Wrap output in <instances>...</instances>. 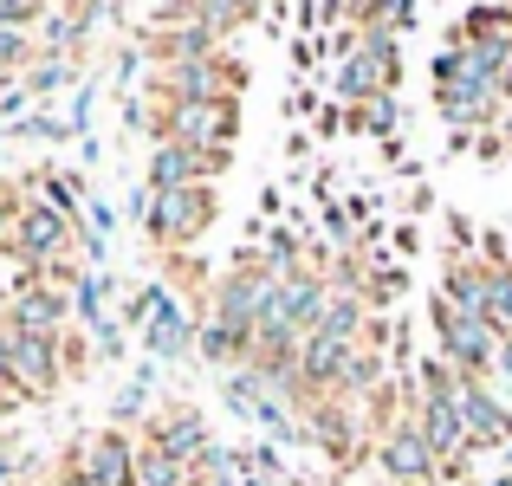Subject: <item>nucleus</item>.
Segmentation results:
<instances>
[{"mask_svg":"<svg viewBox=\"0 0 512 486\" xmlns=\"http://www.w3.org/2000/svg\"><path fill=\"white\" fill-rule=\"evenodd\" d=\"M78 227H85V221H65L52 201L33 195V201H20V221H13V234L0 240V253H7L26 279H52L59 266H72Z\"/></svg>","mask_w":512,"mask_h":486,"instance_id":"obj_1","label":"nucleus"},{"mask_svg":"<svg viewBox=\"0 0 512 486\" xmlns=\"http://www.w3.org/2000/svg\"><path fill=\"white\" fill-rule=\"evenodd\" d=\"M234 137H240V98H169L156 111V143L234 150Z\"/></svg>","mask_w":512,"mask_h":486,"instance_id":"obj_2","label":"nucleus"},{"mask_svg":"<svg viewBox=\"0 0 512 486\" xmlns=\"http://www.w3.org/2000/svg\"><path fill=\"white\" fill-rule=\"evenodd\" d=\"M150 195H156V188H150ZM214 221H221V188L195 182V188H169V195H156L150 214H143V234H150L163 253H182V247H195Z\"/></svg>","mask_w":512,"mask_h":486,"instance_id":"obj_3","label":"nucleus"},{"mask_svg":"<svg viewBox=\"0 0 512 486\" xmlns=\"http://www.w3.org/2000/svg\"><path fill=\"white\" fill-rule=\"evenodd\" d=\"M428 318H435V344H441V357H448L454 370H467V376H493V363H500V344H506V337L493 331V318L461 312V305H448L441 292L428 299Z\"/></svg>","mask_w":512,"mask_h":486,"instance_id":"obj_4","label":"nucleus"},{"mask_svg":"<svg viewBox=\"0 0 512 486\" xmlns=\"http://www.w3.org/2000/svg\"><path fill=\"white\" fill-rule=\"evenodd\" d=\"M0 331H7V357H13V383H20L26 402H46L59 396V383L72 376V357H65V337H39V331H20V324L0 318Z\"/></svg>","mask_w":512,"mask_h":486,"instance_id":"obj_5","label":"nucleus"},{"mask_svg":"<svg viewBox=\"0 0 512 486\" xmlns=\"http://www.w3.org/2000/svg\"><path fill=\"white\" fill-rule=\"evenodd\" d=\"M240 85H247V65L227 59V52L156 65V104H169V98H240Z\"/></svg>","mask_w":512,"mask_h":486,"instance_id":"obj_6","label":"nucleus"},{"mask_svg":"<svg viewBox=\"0 0 512 486\" xmlns=\"http://www.w3.org/2000/svg\"><path fill=\"white\" fill-rule=\"evenodd\" d=\"M376 467H383L396 486H435V480H441V461H435V448H428L415 409H402L396 422L376 435Z\"/></svg>","mask_w":512,"mask_h":486,"instance_id":"obj_7","label":"nucleus"},{"mask_svg":"<svg viewBox=\"0 0 512 486\" xmlns=\"http://www.w3.org/2000/svg\"><path fill=\"white\" fill-rule=\"evenodd\" d=\"M0 318L20 324V331H39V337H65L78 312H72V292L59 279H20L7 292V305H0Z\"/></svg>","mask_w":512,"mask_h":486,"instance_id":"obj_8","label":"nucleus"},{"mask_svg":"<svg viewBox=\"0 0 512 486\" xmlns=\"http://www.w3.org/2000/svg\"><path fill=\"white\" fill-rule=\"evenodd\" d=\"M143 428H150L143 441H156L163 454H175V461H182L195 480H201V467L214 461V435H208V422H201V409H188V402H169V409H156Z\"/></svg>","mask_w":512,"mask_h":486,"instance_id":"obj_9","label":"nucleus"},{"mask_svg":"<svg viewBox=\"0 0 512 486\" xmlns=\"http://www.w3.org/2000/svg\"><path fill=\"white\" fill-rule=\"evenodd\" d=\"M72 467L85 480H98V486H137V441L124 435V428H98V435H85L72 448Z\"/></svg>","mask_w":512,"mask_h":486,"instance_id":"obj_10","label":"nucleus"},{"mask_svg":"<svg viewBox=\"0 0 512 486\" xmlns=\"http://www.w3.org/2000/svg\"><path fill=\"white\" fill-rule=\"evenodd\" d=\"M234 150H182V143H156L150 150V182L156 195H169V188H195V182H221Z\"/></svg>","mask_w":512,"mask_h":486,"instance_id":"obj_11","label":"nucleus"},{"mask_svg":"<svg viewBox=\"0 0 512 486\" xmlns=\"http://www.w3.org/2000/svg\"><path fill=\"white\" fill-rule=\"evenodd\" d=\"M461 415H467V448H474V454H493V448L512 441V402L487 383V376H467Z\"/></svg>","mask_w":512,"mask_h":486,"instance_id":"obj_12","label":"nucleus"},{"mask_svg":"<svg viewBox=\"0 0 512 486\" xmlns=\"http://www.w3.org/2000/svg\"><path fill=\"white\" fill-rule=\"evenodd\" d=\"M143 350H150V363H175V357H188V350H201V324L182 312L175 292L150 312V324H143Z\"/></svg>","mask_w":512,"mask_h":486,"instance_id":"obj_13","label":"nucleus"},{"mask_svg":"<svg viewBox=\"0 0 512 486\" xmlns=\"http://www.w3.org/2000/svg\"><path fill=\"white\" fill-rule=\"evenodd\" d=\"M72 312H78V324H91V337L98 331H111V279L98 273V266H85V279L72 286Z\"/></svg>","mask_w":512,"mask_h":486,"instance_id":"obj_14","label":"nucleus"},{"mask_svg":"<svg viewBox=\"0 0 512 486\" xmlns=\"http://www.w3.org/2000/svg\"><path fill=\"white\" fill-rule=\"evenodd\" d=\"M33 98H59L65 85H78V59H65V52H39V65L20 78Z\"/></svg>","mask_w":512,"mask_h":486,"instance_id":"obj_15","label":"nucleus"},{"mask_svg":"<svg viewBox=\"0 0 512 486\" xmlns=\"http://www.w3.org/2000/svg\"><path fill=\"white\" fill-rule=\"evenodd\" d=\"M39 65V39L26 26H0V78H26Z\"/></svg>","mask_w":512,"mask_h":486,"instance_id":"obj_16","label":"nucleus"},{"mask_svg":"<svg viewBox=\"0 0 512 486\" xmlns=\"http://www.w3.org/2000/svg\"><path fill=\"white\" fill-rule=\"evenodd\" d=\"M350 124L370 130V137H396V91H383V98L357 104V111H350Z\"/></svg>","mask_w":512,"mask_h":486,"instance_id":"obj_17","label":"nucleus"},{"mask_svg":"<svg viewBox=\"0 0 512 486\" xmlns=\"http://www.w3.org/2000/svg\"><path fill=\"white\" fill-rule=\"evenodd\" d=\"M7 137H26V143H65V137H78V130H72V124H59L52 111H33V117H20Z\"/></svg>","mask_w":512,"mask_h":486,"instance_id":"obj_18","label":"nucleus"},{"mask_svg":"<svg viewBox=\"0 0 512 486\" xmlns=\"http://www.w3.org/2000/svg\"><path fill=\"white\" fill-rule=\"evenodd\" d=\"M91 111H98V85L85 78V85H78V98H72V117H65V124H72L78 137H91Z\"/></svg>","mask_w":512,"mask_h":486,"instance_id":"obj_19","label":"nucleus"},{"mask_svg":"<svg viewBox=\"0 0 512 486\" xmlns=\"http://www.w3.org/2000/svg\"><path fill=\"white\" fill-rule=\"evenodd\" d=\"M85 227H91V234H104V240H111V234H117V208H111L104 195H91V201H85Z\"/></svg>","mask_w":512,"mask_h":486,"instance_id":"obj_20","label":"nucleus"},{"mask_svg":"<svg viewBox=\"0 0 512 486\" xmlns=\"http://www.w3.org/2000/svg\"><path fill=\"white\" fill-rule=\"evenodd\" d=\"M13 221H20V195H13V188L0 182V240L13 234Z\"/></svg>","mask_w":512,"mask_h":486,"instance_id":"obj_21","label":"nucleus"},{"mask_svg":"<svg viewBox=\"0 0 512 486\" xmlns=\"http://www.w3.org/2000/svg\"><path fill=\"white\" fill-rule=\"evenodd\" d=\"M13 474H20V448L0 435V486H13Z\"/></svg>","mask_w":512,"mask_h":486,"instance_id":"obj_22","label":"nucleus"},{"mask_svg":"<svg viewBox=\"0 0 512 486\" xmlns=\"http://www.w3.org/2000/svg\"><path fill=\"white\" fill-rule=\"evenodd\" d=\"M46 486H98V480H85L72 461H65V467H52V480H46Z\"/></svg>","mask_w":512,"mask_h":486,"instance_id":"obj_23","label":"nucleus"},{"mask_svg":"<svg viewBox=\"0 0 512 486\" xmlns=\"http://www.w3.org/2000/svg\"><path fill=\"white\" fill-rule=\"evenodd\" d=\"M493 376H506V383H512V337L500 344V363H493Z\"/></svg>","mask_w":512,"mask_h":486,"instance_id":"obj_24","label":"nucleus"},{"mask_svg":"<svg viewBox=\"0 0 512 486\" xmlns=\"http://www.w3.org/2000/svg\"><path fill=\"white\" fill-rule=\"evenodd\" d=\"M487 486H512V474H506V480H487Z\"/></svg>","mask_w":512,"mask_h":486,"instance_id":"obj_25","label":"nucleus"},{"mask_svg":"<svg viewBox=\"0 0 512 486\" xmlns=\"http://www.w3.org/2000/svg\"><path fill=\"white\" fill-rule=\"evenodd\" d=\"M506 467H512V441H506Z\"/></svg>","mask_w":512,"mask_h":486,"instance_id":"obj_26","label":"nucleus"}]
</instances>
